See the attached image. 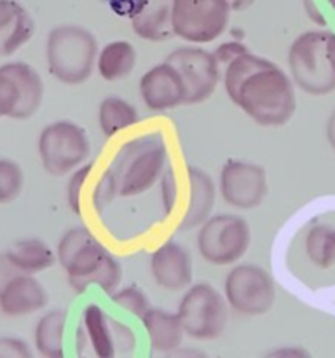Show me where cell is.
<instances>
[{
	"label": "cell",
	"instance_id": "cell-18",
	"mask_svg": "<svg viewBox=\"0 0 335 358\" xmlns=\"http://www.w3.org/2000/svg\"><path fill=\"white\" fill-rule=\"evenodd\" d=\"M174 0H143L133 14L131 28L140 38L150 42H164L174 37L173 30Z\"/></svg>",
	"mask_w": 335,
	"mask_h": 358
},
{
	"label": "cell",
	"instance_id": "cell-33",
	"mask_svg": "<svg viewBox=\"0 0 335 358\" xmlns=\"http://www.w3.org/2000/svg\"><path fill=\"white\" fill-rule=\"evenodd\" d=\"M16 268L9 262L6 254H0V292H2L3 285L16 275Z\"/></svg>",
	"mask_w": 335,
	"mask_h": 358
},
{
	"label": "cell",
	"instance_id": "cell-7",
	"mask_svg": "<svg viewBox=\"0 0 335 358\" xmlns=\"http://www.w3.org/2000/svg\"><path fill=\"white\" fill-rule=\"evenodd\" d=\"M42 168L52 177H65L82 166L89 157L91 143L86 129L72 121H56L38 135Z\"/></svg>",
	"mask_w": 335,
	"mask_h": 358
},
{
	"label": "cell",
	"instance_id": "cell-19",
	"mask_svg": "<svg viewBox=\"0 0 335 358\" xmlns=\"http://www.w3.org/2000/svg\"><path fill=\"white\" fill-rule=\"evenodd\" d=\"M35 21L16 0H0V56H13L31 41Z\"/></svg>",
	"mask_w": 335,
	"mask_h": 358
},
{
	"label": "cell",
	"instance_id": "cell-4",
	"mask_svg": "<svg viewBox=\"0 0 335 358\" xmlns=\"http://www.w3.org/2000/svg\"><path fill=\"white\" fill-rule=\"evenodd\" d=\"M288 69L293 83L311 96L335 91V34L311 30L292 42Z\"/></svg>",
	"mask_w": 335,
	"mask_h": 358
},
{
	"label": "cell",
	"instance_id": "cell-1",
	"mask_svg": "<svg viewBox=\"0 0 335 358\" xmlns=\"http://www.w3.org/2000/svg\"><path fill=\"white\" fill-rule=\"evenodd\" d=\"M223 86L234 105L257 124L283 126L297 108L293 83L276 63L244 51L225 65Z\"/></svg>",
	"mask_w": 335,
	"mask_h": 358
},
{
	"label": "cell",
	"instance_id": "cell-6",
	"mask_svg": "<svg viewBox=\"0 0 335 358\" xmlns=\"http://www.w3.org/2000/svg\"><path fill=\"white\" fill-rule=\"evenodd\" d=\"M75 348L79 357H131L136 336L128 324L115 320L98 304H87L77 324Z\"/></svg>",
	"mask_w": 335,
	"mask_h": 358
},
{
	"label": "cell",
	"instance_id": "cell-13",
	"mask_svg": "<svg viewBox=\"0 0 335 358\" xmlns=\"http://www.w3.org/2000/svg\"><path fill=\"white\" fill-rule=\"evenodd\" d=\"M166 62L173 65L184 79L187 105L201 103L215 93L220 79V65L213 52L195 45H187L174 49Z\"/></svg>",
	"mask_w": 335,
	"mask_h": 358
},
{
	"label": "cell",
	"instance_id": "cell-12",
	"mask_svg": "<svg viewBox=\"0 0 335 358\" xmlns=\"http://www.w3.org/2000/svg\"><path fill=\"white\" fill-rule=\"evenodd\" d=\"M223 292L227 304L243 317L267 313L276 299L271 275L255 264H241L230 269L223 283Z\"/></svg>",
	"mask_w": 335,
	"mask_h": 358
},
{
	"label": "cell",
	"instance_id": "cell-20",
	"mask_svg": "<svg viewBox=\"0 0 335 358\" xmlns=\"http://www.w3.org/2000/svg\"><path fill=\"white\" fill-rule=\"evenodd\" d=\"M142 322L152 352L173 353L184 343L185 331L178 313L173 315L164 310H152L150 308L142 317Z\"/></svg>",
	"mask_w": 335,
	"mask_h": 358
},
{
	"label": "cell",
	"instance_id": "cell-35",
	"mask_svg": "<svg viewBox=\"0 0 335 358\" xmlns=\"http://www.w3.org/2000/svg\"><path fill=\"white\" fill-rule=\"evenodd\" d=\"M327 138H328V143L332 145V149L335 150V108L332 110L330 117H328V122H327Z\"/></svg>",
	"mask_w": 335,
	"mask_h": 358
},
{
	"label": "cell",
	"instance_id": "cell-24",
	"mask_svg": "<svg viewBox=\"0 0 335 358\" xmlns=\"http://www.w3.org/2000/svg\"><path fill=\"white\" fill-rule=\"evenodd\" d=\"M136 65V49L128 41H112L98 55V72L108 83L122 80Z\"/></svg>",
	"mask_w": 335,
	"mask_h": 358
},
{
	"label": "cell",
	"instance_id": "cell-8",
	"mask_svg": "<svg viewBox=\"0 0 335 358\" xmlns=\"http://www.w3.org/2000/svg\"><path fill=\"white\" fill-rule=\"evenodd\" d=\"M227 306V301L213 285H192L178 304V317L185 334L198 341H211L220 338L225 331L229 318Z\"/></svg>",
	"mask_w": 335,
	"mask_h": 358
},
{
	"label": "cell",
	"instance_id": "cell-10",
	"mask_svg": "<svg viewBox=\"0 0 335 358\" xmlns=\"http://www.w3.org/2000/svg\"><path fill=\"white\" fill-rule=\"evenodd\" d=\"M44 101V83L31 65L9 62L0 66V117L24 121Z\"/></svg>",
	"mask_w": 335,
	"mask_h": 358
},
{
	"label": "cell",
	"instance_id": "cell-29",
	"mask_svg": "<svg viewBox=\"0 0 335 358\" xmlns=\"http://www.w3.org/2000/svg\"><path fill=\"white\" fill-rule=\"evenodd\" d=\"M91 170H93V164L91 163L79 166L75 171H72V177H70L68 185H66V201H68L70 210L75 215H80V212H82V206H80V189L86 184Z\"/></svg>",
	"mask_w": 335,
	"mask_h": 358
},
{
	"label": "cell",
	"instance_id": "cell-38",
	"mask_svg": "<svg viewBox=\"0 0 335 358\" xmlns=\"http://www.w3.org/2000/svg\"><path fill=\"white\" fill-rule=\"evenodd\" d=\"M328 3H330V7H332V9L335 10V0H328Z\"/></svg>",
	"mask_w": 335,
	"mask_h": 358
},
{
	"label": "cell",
	"instance_id": "cell-22",
	"mask_svg": "<svg viewBox=\"0 0 335 358\" xmlns=\"http://www.w3.org/2000/svg\"><path fill=\"white\" fill-rule=\"evenodd\" d=\"M10 264L17 273L35 275L56 264V255L52 248L40 238H23L14 241L6 252Z\"/></svg>",
	"mask_w": 335,
	"mask_h": 358
},
{
	"label": "cell",
	"instance_id": "cell-3",
	"mask_svg": "<svg viewBox=\"0 0 335 358\" xmlns=\"http://www.w3.org/2000/svg\"><path fill=\"white\" fill-rule=\"evenodd\" d=\"M56 257L75 294H84L93 285L107 294H114L119 289L121 266L86 227L66 231L56 248Z\"/></svg>",
	"mask_w": 335,
	"mask_h": 358
},
{
	"label": "cell",
	"instance_id": "cell-9",
	"mask_svg": "<svg viewBox=\"0 0 335 358\" xmlns=\"http://www.w3.org/2000/svg\"><path fill=\"white\" fill-rule=\"evenodd\" d=\"M251 231L243 217L220 213L208 217L198 233V250L208 264L229 266L246 254Z\"/></svg>",
	"mask_w": 335,
	"mask_h": 358
},
{
	"label": "cell",
	"instance_id": "cell-14",
	"mask_svg": "<svg viewBox=\"0 0 335 358\" xmlns=\"http://www.w3.org/2000/svg\"><path fill=\"white\" fill-rule=\"evenodd\" d=\"M220 194L234 208H257L267 196V173L257 163L229 159L220 171Z\"/></svg>",
	"mask_w": 335,
	"mask_h": 358
},
{
	"label": "cell",
	"instance_id": "cell-16",
	"mask_svg": "<svg viewBox=\"0 0 335 358\" xmlns=\"http://www.w3.org/2000/svg\"><path fill=\"white\" fill-rule=\"evenodd\" d=\"M150 275L154 282L168 292H180L187 289L194 275L191 254L184 245L168 241L150 257Z\"/></svg>",
	"mask_w": 335,
	"mask_h": 358
},
{
	"label": "cell",
	"instance_id": "cell-32",
	"mask_svg": "<svg viewBox=\"0 0 335 358\" xmlns=\"http://www.w3.org/2000/svg\"><path fill=\"white\" fill-rule=\"evenodd\" d=\"M101 2L107 3L117 16L131 17L136 13V9L142 6L143 0H101Z\"/></svg>",
	"mask_w": 335,
	"mask_h": 358
},
{
	"label": "cell",
	"instance_id": "cell-11",
	"mask_svg": "<svg viewBox=\"0 0 335 358\" xmlns=\"http://www.w3.org/2000/svg\"><path fill=\"white\" fill-rule=\"evenodd\" d=\"M229 14L227 0H174V37L192 44H208L225 31Z\"/></svg>",
	"mask_w": 335,
	"mask_h": 358
},
{
	"label": "cell",
	"instance_id": "cell-26",
	"mask_svg": "<svg viewBox=\"0 0 335 358\" xmlns=\"http://www.w3.org/2000/svg\"><path fill=\"white\" fill-rule=\"evenodd\" d=\"M306 255L320 269L335 266V227L314 226L306 236Z\"/></svg>",
	"mask_w": 335,
	"mask_h": 358
},
{
	"label": "cell",
	"instance_id": "cell-34",
	"mask_svg": "<svg viewBox=\"0 0 335 358\" xmlns=\"http://www.w3.org/2000/svg\"><path fill=\"white\" fill-rule=\"evenodd\" d=\"M304 9H306V14L309 20H313L316 24H321V27H325L327 24V20H325V16L321 14V10L318 9L316 2L314 0H304Z\"/></svg>",
	"mask_w": 335,
	"mask_h": 358
},
{
	"label": "cell",
	"instance_id": "cell-5",
	"mask_svg": "<svg viewBox=\"0 0 335 358\" xmlns=\"http://www.w3.org/2000/svg\"><path fill=\"white\" fill-rule=\"evenodd\" d=\"M98 42L87 28L79 24H59L49 31L45 58L47 69L59 83L84 84L96 65Z\"/></svg>",
	"mask_w": 335,
	"mask_h": 358
},
{
	"label": "cell",
	"instance_id": "cell-36",
	"mask_svg": "<svg viewBox=\"0 0 335 358\" xmlns=\"http://www.w3.org/2000/svg\"><path fill=\"white\" fill-rule=\"evenodd\" d=\"M272 357H283V355H288V357H309V353L306 350H300V348H285V350H276V352L271 353Z\"/></svg>",
	"mask_w": 335,
	"mask_h": 358
},
{
	"label": "cell",
	"instance_id": "cell-27",
	"mask_svg": "<svg viewBox=\"0 0 335 358\" xmlns=\"http://www.w3.org/2000/svg\"><path fill=\"white\" fill-rule=\"evenodd\" d=\"M24 175L13 159H0V205L14 201L23 191Z\"/></svg>",
	"mask_w": 335,
	"mask_h": 358
},
{
	"label": "cell",
	"instance_id": "cell-28",
	"mask_svg": "<svg viewBox=\"0 0 335 358\" xmlns=\"http://www.w3.org/2000/svg\"><path fill=\"white\" fill-rule=\"evenodd\" d=\"M110 297L119 308L129 311V313L138 318H142L150 310L149 299L143 294V290L136 285H128L122 287V289H117L114 294H110Z\"/></svg>",
	"mask_w": 335,
	"mask_h": 358
},
{
	"label": "cell",
	"instance_id": "cell-37",
	"mask_svg": "<svg viewBox=\"0 0 335 358\" xmlns=\"http://www.w3.org/2000/svg\"><path fill=\"white\" fill-rule=\"evenodd\" d=\"M230 6V10H237V13H241V10H246L248 7H251L255 3V0H227Z\"/></svg>",
	"mask_w": 335,
	"mask_h": 358
},
{
	"label": "cell",
	"instance_id": "cell-2",
	"mask_svg": "<svg viewBox=\"0 0 335 358\" xmlns=\"http://www.w3.org/2000/svg\"><path fill=\"white\" fill-rule=\"evenodd\" d=\"M166 161L168 147L161 133H147L124 143L94 189L96 212L107 208L115 198H136L150 191L163 175Z\"/></svg>",
	"mask_w": 335,
	"mask_h": 358
},
{
	"label": "cell",
	"instance_id": "cell-30",
	"mask_svg": "<svg viewBox=\"0 0 335 358\" xmlns=\"http://www.w3.org/2000/svg\"><path fill=\"white\" fill-rule=\"evenodd\" d=\"M31 350L23 339L0 338V358H31Z\"/></svg>",
	"mask_w": 335,
	"mask_h": 358
},
{
	"label": "cell",
	"instance_id": "cell-21",
	"mask_svg": "<svg viewBox=\"0 0 335 358\" xmlns=\"http://www.w3.org/2000/svg\"><path fill=\"white\" fill-rule=\"evenodd\" d=\"M187 175L191 194H188L187 212L181 220V229H194L201 226L211 213L215 205V184L201 168L188 166Z\"/></svg>",
	"mask_w": 335,
	"mask_h": 358
},
{
	"label": "cell",
	"instance_id": "cell-25",
	"mask_svg": "<svg viewBox=\"0 0 335 358\" xmlns=\"http://www.w3.org/2000/svg\"><path fill=\"white\" fill-rule=\"evenodd\" d=\"M140 121L136 108L129 101L119 96L105 98L98 108V122L105 136L117 135L122 129H128Z\"/></svg>",
	"mask_w": 335,
	"mask_h": 358
},
{
	"label": "cell",
	"instance_id": "cell-17",
	"mask_svg": "<svg viewBox=\"0 0 335 358\" xmlns=\"http://www.w3.org/2000/svg\"><path fill=\"white\" fill-rule=\"evenodd\" d=\"M49 296L35 276L16 273L0 292V313L9 318H24L44 310Z\"/></svg>",
	"mask_w": 335,
	"mask_h": 358
},
{
	"label": "cell",
	"instance_id": "cell-23",
	"mask_svg": "<svg viewBox=\"0 0 335 358\" xmlns=\"http://www.w3.org/2000/svg\"><path fill=\"white\" fill-rule=\"evenodd\" d=\"M66 311L51 310L38 318L35 325L34 339L38 355L45 358H61L65 355L63 341H65Z\"/></svg>",
	"mask_w": 335,
	"mask_h": 358
},
{
	"label": "cell",
	"instance_id": "cell-15",
	"mask_svg": "<svg viewBox=\"0 0 335 358\" xmlns=\"http://www.w3.org/2000/svg\"><path fill=\"white\" fill-rule=\"evenodd\" d=\"M140 94L150 110H171L185 103L184 79L173 65L168 62L159 63L140 79Z\"/></svg>",
	"mask_w": 335,
	"mask_h": 358
},
{
	"label": "cell",
	"instance_id": "cell-31",
	"mask_svg": "<svg viewBox=\"0 0 335 358\" xmlns=\"http://www.w3.org/2000/svg\"><path fill=\"white\" fill-rule=\"evenodd\" d=\"M244 51H248V49L243 44H239V42H225V44L218 45L213 55H215L218 65H227V63L232 62L236 56H239Z\"/></svg>",
	"mask_w": 335,
	"mask_h": 358
}]
</instances>
